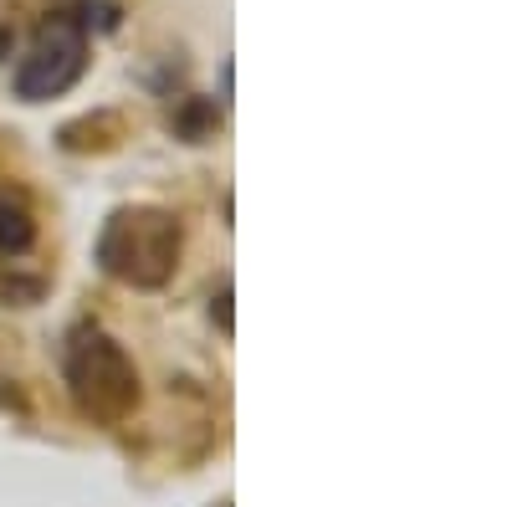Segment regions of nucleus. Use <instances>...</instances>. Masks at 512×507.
<instances>
[{
  "label": "nucleus",
  "instance_id": "4",
  "mask_svg": "<svg viewBox=\"0 0 512 507\" xmlns=\"http://www.w3.org/2000/svg\"><path fill=\"white\" fill-rule=\"evenodd\" d=\"M36 241V216L21 190L0 185V257H21V251H31Z\"/></svg>",
  "mask_w": 512,
  "mask_h": 507
},
{
  "label": "nucleus",
  "instance_id": "2",
  "mask_svg": "<svg viewBox=\"0 0 512 507\" xmlns=\"http://www.w3.org/2000/svg\"><path fill=\"white\" fill-rule=\"evenodd\" d=\"M62 374H67V390H72L77 410L103 420V426H113V420H123L139 405V369L123 354L118 338H108L103 328L82 323L67 333Z\"/></svg>",
  "mask_w": 512,
  "mask_h": 507
},
{
  "label": "nucleus",
  "instance_id": "1",
  "mask_svg": "<svg viewBox=\"0 0 512 507\" xmlns=\"http://www.w3.org/2000/svg\"><path fill=\"white\" fill-rule=\"evenodd\" d=\"M98 262L128 287H164L180 267V221L159 205H123L98 236Z\"/></svg>",
  "mask_w": 512,
  "mask_h": 507
},
{
  "label": "nucleus",
  "instance_id": "3",
  "mask_svg": "<svg viewBox=\"0 0 512 507\" xmlns=\"http://www.w3.org/2000/svg\"><path fill=\"white\" fill-rule=\"evenodd\" d=\"M82 72H88V21L72 11H52L36 26L26 57L16 62V98L21 103L62 98Z\"/></svg>",
  "mask_w": 512,
  "mask_h": 507
}]
</instances>
